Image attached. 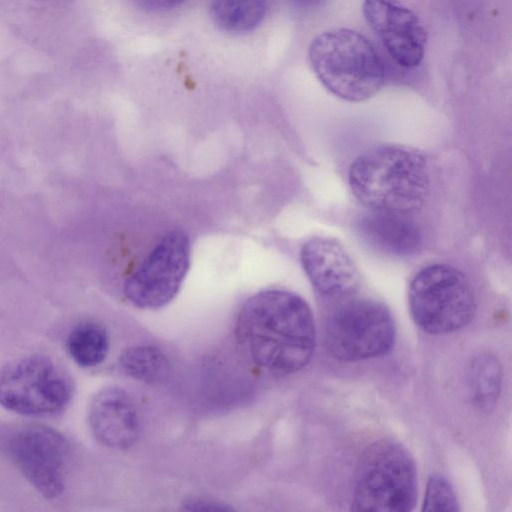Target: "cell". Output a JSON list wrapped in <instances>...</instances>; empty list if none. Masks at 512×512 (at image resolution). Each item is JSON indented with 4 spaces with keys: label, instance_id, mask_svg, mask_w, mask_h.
<instances>
[{
    "label": "cell",
    "instance_id": "cell-1",
    "mask_svg": "<svg viewBox=\"0 0 512 512\" xmlns=\"http://www.w3.org/2000/svg\"><path fill=\"white\" fill-rule=\"evenodd\" d=\"M235 337L247 358L262 371L286 376L304 368L316 345L312 311L299 295L269 289L241 306Z\"/></svg>",
    "mask_w": 512,
    "mask_h": 512
},
{
    "label": "cell",
    "instance_id": "cell-2",
    "mask_svg": "<svg viewBox=\"0 0 512 512\" xmlns=\"http://www.w3.org/2000/svg\"><path fill=\"white\" fill-rule=\"evenodd\" d=\"M355 198L370 211L407 214L425 203L430 189L421 153L402 145H382L356 157L348 172Z\"/></svg>",
    "mask_w": 512,
    "mask_h": 512
},
{
    "label": "cell",
    "instance_id": "cell-3",
    "mask_svg": "<svg viewBox=\"0 0 512 512\" xmlns=\"http://www.w3.org/2000/svg\"><path fill=\"white\" fill-rule=\"evenodd\" d=\"M308 58L321 84L345 101L367 100L384 83L381 57L369 39L353 29L337 28L317 35Z\"/></svg>",
    "mask_w": 512,
    "mask_h": 512
},
{
    "label": "cell",
    "instance_id": "cell-4",
    "mask_svg": "<svg viewBox=\"0 0 512 512\" xmlns=\"http://www.w3.org/2000/svg\"><path fill=\"white\" fill-rule=\"evenodd\" d=\"M416 501L417 471L407 449L392 439L370 445L357 465L351 509L407 512Z\"/></svg>",
    "mask_w": 512,
    "mask_h": 512
},
{
    "label": "cell",
    "instance_id": "cell-5",
    "mask_svg": "<svg viewBox=\"0 0 512 512\" xmlns=\"http://www.w3.org/2000/svg\"><path fill=\"white\" fill-rule=\"evenodd\" d=\"M408 303L415 323L430 334H447L474 317L476 300L467 277L448 264L422 268L412 279Z\"/></svg>",
    "mask_w": 512,
    "mask_h": 512
},
{
    "label": "cell",
    "instance_id": "cell-6",
    "mask_svg": "<svg viewBox=\"0 0 512 512\" xmlns=\"http://www.w3.org/2000/svg\"><path fill=\"white\" fill-rule=\"evenodd\" d=\"M396 328L388 308L367 299L339 305L324 326V346L340 361H360L382 356L394 345Z\"/></svg>",
    "mask_w": 512,
    "mask_h": 512
},
{
    "label": "cell",
    "instance_id": "cell-7",
    "mask_svg": "<svg viewBox=\"0 0 512 512\" xmlns=\"http://www.w3.org/2000/svg\"><path fill=\"white\" fill-rule=\"evenodd\" d=\"M72 394L69 375L46 356L21 357L0 369V404L14 413L55 414L68 405Z\"/></svg>",
    "mask_w": 512,
    "mask_h": 512
},
{
    "label": "cell",
    "instance_id": "cell-8",
    "mask_svg": "<svg viewBox=\"0 0 512 512\" xmlns=\"http://www.w3.org/2000/svg\"><path fill=\"white\" fill-rule=\"evenodd\" d=\"M3 450L31 486L43 497H59L66 485L70 444L55 429L28 426L5 436Z\"/></svg>",
    "mask_w": 512,
    "mask_h": 512
},
{
    "label": "cell",
    "instance_id": "cell-9",
    "mask_svg": "<svg viewBox=\"0 0 512 512\" xmlns=\"http://www.w3.org/2000/svg\"><path fill=\"white\" fill-rule=\"evenodd\" d=\"M190 264V241L181 229L167 232L126 279L125 297L141 309H158L178 294Z\"/></svg>",
    "mask_w": 512,
    "mask_h": 512
},
{
    "label": "cell",
    "instance_id": "cell-10",
    "mask_svg": "<svg viewBox=\"0 0 512 512\" xmlns=\"http://www.w3.org/2000/svg\"><path fill=\"white\" fill-rule=\"evenodd\" d=\"M362 12L398 65L413 68L421 63L427 33L414 11L398 0H364Z\"/></svg>",
    "mask_w": 512,
    "mask_h": 512
},
{
    "label": "cell",
    "instance_id": "cell-11",
    "mask_svg": "<svg viewBox=\"0 0 512 512\" xmlns=\"http://www.w3.org/2000/svg\"><path fill=\"white\" fill-rule=\"evenodd\" d=\"M300 261L313 287L327 296L352 293L360 284V273L353 259L333 239L315 237L301 248Z\"/></svg>",
    "mask_w": 512,
    "mask_h": 512
},
{
    "label": "cell",
    "instance_id": "cell-12",
    "mask_svg": "<svg viewBox=\"0 0 512 512\" xmlns=\"http://www.w3.org/2000/svg\"><path fill=\"white\" fill-rule=\"evenodd\" d=\"M88 423L94 437L111 449H128L137 441L140 422L136 406L123 389L99 391L88 408Z\"/></svg>",
    "mask_w": 512,
    "mask_h": 512
},
{
    "label": "cell",
    "instance_id": "cell-13",
    "mask_svg": "<svg viewBox=\"0 0 512 512\" xmlns=\"http://www.w3.org/2000/svg\"><path fill=\"white\" fill-rule=\"evenodd\" d=\"M361 239L372 249L390 256H409L421 247L422 235L407 214L371 211L357 224Z\"/></svg>",
    "mask_w": 512,
    "mask_h": 512
},
{
    "label": "cell",
    "instance_id": "cell-14",
    "mask_svg": "<svg viewBox=\"0 0 512 512\" xmlns=\"http://www.w3.org/2000/svg\"><path fill=\"white\" fill-rule=\"evenodd\" d=\"M267 12V0H211L210 15L220 29L245 33L255 29Z\"/></svg>",
    "mask_w": 512,
    "mask_h": 512
},
{
    "label": "cell",
    "instance_id": "cell-15",
    "mask_svg": "<svg viewBox=\"0 0 512 512\" xmlns=\"http://www.w3.org/2000/svg\"><path fill=\"white\" fill-rule=\"evenodd\" d=\"M66 349L77 365L84 368L95 367L101 364L108 354V335L98 323L82 322L69 332Z\"/></svg>",
    "mask_w": 512,
    "mask_h": 512
},
{
    "label": "cell",
    "instance_id": "cell-16",
    "mask_svg": "<svg viewBox=\"0 0 512 512\" xmlns=\"http://www.w3.org/2000/svg\"><path fill=\"white\" fill-rule=\"evenodd\" d=\"M501 366L490 354H479L470 363L467 373L468 388L474 405L481 410L491 409L501 388Z\"/></svg>",
    "mask_w": 512,
    "mask_h": 512
},
{
    "label": "cell",
    "instance_id": "cell-17",
    "mask_svg": "<svg viewBox=\"0 0 512 512\" xmlns=\"http://www.w3.org/2000/svg\"><path fill=\"white\" fill-rule=\"evenodd\" d=\"M120 365L127 375L146 383L162 380L169 371L166 356L150 345H135L125 349L120 356Z\"/></svg>",
    "mask_w": 512,
    "mask_h": 512
},
{
    "label": "cell",
    "instance_id": "cell-18",
    "mask_svg": "<svg viewBox=\"0 0 512 512\" xmlns=\"http://www.w3.org/2000/svg\"><path fill=\"white\" fill-rule=\"evenodd\" d=\"M459 509V502L450 482L440 474L431 475L428 479L422 510L439 512Z\"/></svg>",
    "mask_w": 512,
    "mask_h": 512
},
{
    "label": "cell",
    "instance_id": "cell-19",
    "mask_svg": "<svg viewBox=\"0 0 512 512\" xmlns=\"http://www.w3.org/2000/svg\"><path fill=\"white\" fill-rule=\"evenodd\" d=\"M140 9L147 12H164L181 5L186 0H132Z\"/></svg>",
    "mask_w": 512,
    "mask_h": 512
},
{
    "label": "cell",
    "instance_id": "cell-20",
    "mask_svg": "<svg viewBox=\"0 0 512 512\" xmlns=\"http://www.w3.org/2000/svg\"><path fill=\"white\" fill-rule=\"evenodd\" d=\"M186 509L189 510H200V511H219V510H229V507L225 506L222 503L211 501L207 499H192L187 501L185 504Z\"/></svg>",
    "mask_w": 512,
    "mask_h": 512
}]
</instances>
